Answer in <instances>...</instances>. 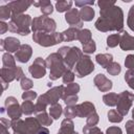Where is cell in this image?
I'll list each match as a JSON object with an SVG mask.
<instances>
[{
  "instance_id": "obj_1",
  "label": "cell",
  "mask_w": 134,
  "mask_h": 134,
  "mask_svg": "<svg viewBox=\"0 0 134 134\" xmlns=\"http://www.w3.org/2000/svg\"><path fill=\"white\" fill-rule=\"evenodd\" d=\"M99 18L95 22V28L99 31L106 32L111 30L122 31L124 27V13L119 6L115 4L107 8H102Z\"/></svg>"
},
{
  "instance_id": "obj_2",
  "label": "cell",
  "mask_w": 134,
  "mask_h": 134,
  "mask_svg": "<svg viewBox=\"0 0 134 134\" xmlns=\"http://www.w3.org/2000/svg\"><path fill=\"white\" fill-rule=\"evenodd\" d=\"M46 65L47 67L50 69V73H49V79L51 81L58 80L59 77L63 76L64 73L68 70V68L66 67L63 57L59 53V52H54L49 54L46 58Z\"/></svg>"
},
{
  "instance_id": "obj_3",
  "label": "cell",
  "mask_w": 134,
  "mask_h": 134,
  "mask_svg": "<svg viewBox=\"0 0 134 134\" xmlns=\"http://www.w3.org/2000/svg\"><path fill=\"white\" fill-rule=\"evenodd\" d=\"M31 18L29 15H17L12 16L10 21L8 22V30L17 32L21 36H27L30 31Z\"/></svg>"
},
{
  "instance_id": "obj_4",
  "label": "cell",
  "mask_w": 134,
  "mask_h": 134,
  "mask_svg": "<svg viewBox=\"0 0 134 134\" xmlns=\"http://www.w3.org/2000/svg\"><path fill=\"white\" fill-rule=\"evenodd\" d=\"M95 111V107L90 102L82 103L81 105H73L67 106L64 110V115L66 118H73V117H87L90 113Z\"/></svg>"
},
{
  "instance_id": "obj_5",
  "label": "cell",
  "mask_w": 134,
  "mask_h": 134,
  "mask_svg": "<svg viewBox=\"0 0 134 134\" xmlns=\"http://www.w3.org/2000/svg\"><path fill=\"white\" fill-rule=\"evenodd\" d=\"M57 23L53 19L47 17V16H40L37 18H34L31 22V29L34 32H47V34H53L55 32Z\"/></svg>"
},
{
  "instance_id": "obj_6",
  "label": "cell",
  "mask_w": 134,
  "mask_h": 134,
  "mask_svg": "<svg viewBox=\"0 0 134 134\" xmlns=\"http://www.w3.org/2000/svg\"><path fill=\"white\" fill-rule=\"evenodd\" d=\"M32 40L44 47L53 46L55 44H59L61 42H64V38L62 32H53V34H47V32H34Z\"/></svg>"
},
{
  "instance_id": "obj_7",
  "label": "cell",
  "mask_w": 134,
  "mask_h": 134,
  "mask_svg": "<svg viewBox=\"0 0 134 134\" xmlns=\"http://www.w3.org/2000/svg\"><path fill=\"white\" fill-rule=\"evenodd\" d=\"M94 70V64L89 55H83L74 66V73L77 77H83L90 74Z\"/></svg>"
},
{
  "instance_id": "obj_8",
  "label": "cell",
  "mask_w": 134,
  "mask_h": 134,
  "mask_svg": "<svg viewBox=\"0 0 134 134\" xmlns=\"http://www.w3.org/2000/svg\"><path fill=\"white\" fill-rule=\"evenodd\" d=\"M134 100V93L129 92V91H122L121 93L118 94V102L116 105V110L122 115H127L132 103Z\"/></svg>"
},
{
  "instance_id": "obj_9",
  "label": "cell",
  "mask_w": 134,
  "mask_h": 134,
  "mask_svg": "<svg viewBox=\"0 0 134 134\" xmlns=\"http://www.w3.org/2000/svg\"><path fill=\"white\" fill-rule=\"evenodd\" d=\"M5 109H6V113L8 115V117H10L13 120L14 119H19L22 115V109L19 106L18 100L14 97V96H9L5 99L4 103Z\"/></svg>"
},
{
  "instance_id": "obj_10",
  "label": "cell",
  "mask_w": 134,
  "mask_h": 134,
  "mask_svg": "<svg viewBox=\"0 0 134 134\" xmlns=\"http://www.w3.org/2000/svg\"><path fill=\"white\" fill-rule=\"evenodd\" d=\"M83 57V52L79 47H70V49L68 50V52L63 57L64 63L66 65V67L68 69H72L74 68V66L76 65V63L80 61V59Z\"/></svg>"
},
{
  "instance_id": "obj_11",
  "label": "cell",
  "mask_w": 134,
  "mask_h": 134,
  "mask_svg": "<svg viewBox=\"0 0 134 134\" xmlns=\"http://www.w3.org/2000/svg\"><path fill=\"white\" fill-rule=\"evenodd\" d=\"M46 68V61H44L42 58H37L34 63L28 67V71L35 79H41L45 75Z\"/></svg>"
},
{
  "instance_id": "obj_12",
  "label": "cell",
  "mask_w": 134,
  "mask_h": 134,
  "mask_svg": "<svg viewBox=\"0 0 134 134\" xmlns=\"http://www.w3.org/2000/svg\"><path fill=\"white\" fill-rule=\"evenodd\" d=\"M63 91H64V86L61 85V86H57V87H53L51 88L50 90H48L46 93L43 94V96L45 97V99L47 100L48 105H54V104H58V100L60 98H62V95H63Z\"/></svg>"
},
{
  "instance_id": "obj_13",
  "label": "cell",
  "mask_w": 134,
  "mask_h": 134,
  "mask_svg": "<svg viewBox=\"0 0 134 134\" xmlns=\"http://www.w3.org/2000/svg\"><path fill=\"white\" fill-rule=\"evenodd\" d=\"M65 20L70 25V27L82 28L83 26V20L80 16V12L77 10V8H71L70 10H68L65 15Z\"/></svg>"
},
{
  "instance_id": "obj_14",
  "label": "cell",
  "mask_w": 134,
  "mask_h": 134,
  "mask_svg": "<svg viewBox=\"0 0 134 134\" xmlns=\"http://www.w3.org/2000/svg\"><path fill=\"white\" fill-rule=\"evenodd\" d=\"M93 83L95 87L102 92H107L112 88V82L103 73L96 74L93 80Z\"/></svg>"
},
{
  "instance_id": "obj_15",
  "label": "cell",
  "mask_w": 134,
  "mask_h": 134,
  "mask_svg": "<svg viewBox=\"0 0 134 134\" xmlns=\"http://www.w3.org/2000/svg\"><path fill=\"white\" fill-rule=\"evenodd\" d=\"M20 41L14 37H8L4 40H1V48L2 50H6L7 52H17L20 48Z\"/></svg>"
},
{
  "instance_id": "obj_16",
  "label": "cell",
  "mask_w": 134,
  "mask_h": 134,
  "mask_svg": "<svg viewBox=\"0 0 134 134\" xmlns=\"http://www.w3.org/2000/svg\"><path fill=\"white\" fill-rule=\"evenodd\" d=\"M31 54H32V48L28 44H22L19 50L15 53V58L20 63H26L29 61Z\"/></svg>"
},
{
  "instance_id": "obj_17",
  "label": "cell",
  "mask_w": 134,
  "mask_h": 134,
  "mask_svg": "<svg viewBox=\"0 0 134 134\" xmlns=\"http://www.w3.org/2000/svg\"><path fill=\"white\" fill-rule=\"evenodd\" d=\"M7 5L12 9L13 16H17V15H22L23 12H25L30 5H32V2H30V1H12Z\"/></svg>"
},
{
  "instance_id": "obj_18",
  "label": "cell",
  "mask_w": 134,
  "mask_h": 134,
  "mask_svg": "<svg viewBox=\"0 0 134 134\" xmlns=\"http://www.w3.org/2000/svg\"><path fill=\"white\" fill-rule=\"evenodd\" d=\"M42 125L36 117H27L24 120L25 127V134H38Z\"/></svg>"
},
{
  "instance_id": "obj_19",
  "label": "cell",
  "mask_w": 134,
  "mask_h": 134,
  "mask_svg": "<svg viewBox=\"0 0 134 134\" xmlns=\"http://www.w3.org/2000/svg\"><path fill=\"white\" fill-rule=\"evenodd\" d=\"M119 46L122 50H134V37L130 36L127 31H121Z\"/></svg>"
},
{
  "instance_id": "obj_20",
  "label": "cell",
  "mask_w": 134,
  "mask_h": 134,
  "mask_svg": "<svg viewBox=\"0 0 134 134\" xmlns=\"http://www.w3.org/2000/svg\"><path fill=\"white\" fill-rule=\"evenodd\" d=\"M57 134H79V133L74 131L73 121L70 118H65L62 121L61 128H60V130Z\"/></svg>"
},
{
  "instance_id": "obj_21",
  "label": "cell",
  "mask_w": 134,
  "mask_h": 134,
  "mask_svg": "<svg viewBox=\"0 0 134 134\" xmlns=\"http://www.w3.org/2000/svg\"><path fill=\"white\" fill-rule=\"evenodd\" d=\"M80 91V85L76 83H71L68 84L66 87H64V91H63V95H62V99L64 100L66 97L68 96H72V95H77V92Z\"/></svg>"
},
{
  "instance_id": "obj_22",
  "label": "cell",
  "mask_w": 134,
  "mask_h": 134,
  "mask_svg": "<svg viewBox=\"0 0 134 134\" xmlns=\"http://www.w3.org/2000/svg\"><path fill=\"white\" fill-rule=\"evenodd\" d=\"M95 60L103 68H107L113 62V55L110 53H99L96 54Z\"/></svg>"
},
{
  "instance_id": "obj_23",
  "label": "cell",
  "mask_w": 134,
  "mask_h": 134,
  "mask_svg": "<svg viewBox=\"0 0 134 134\" xmlns=\"http://www.w3.org/2000/svg\"><path fill=\"white\" fill-rule=\"evenodd\" d=\"M1 80L5 81L6 83H10L12 81L16 80V68H1Z\"/></svg>"
},
{
  "instance_id": "obj_24",
  "label": "cell",
  "mask_w": 134,
  "mask_h": 134,
  "mask_svg": "<svg viewBox=\"0 0 134 134\" xmlns=\"http://www.w3.org/2000/svg\"><path fill=\"white\" fill-rule=\"evenodd\" d=\"M32 5L40 7L41 12L44 14V16H48L53 12V7L50 1H38V2H32Z\"/></svg>"
},
{
  "instance_id": "obj_25",
  "label": "cell",
  "mask_w": 134,
  "mask_h": 134,
  "mask_svg": "<svg viewBox=\"0 0 134 134\" xmlns=\"http://www.w3.org/2000/svg\"><path fill=\"white\" fill-rule=\"evenodd\" d=\"M79 31L80 29L76 27H69L68 29L64 30L62 32L64 41H73V40H77L79 37Z\"/></svg>"
},
{
  "instance_id": "obj_26",
  "label": "cell",
  "mask_w": 134,
  "mask_h": 134,
  "mask_svg": "<svg viewBox=\"0 0 134 134\" xmlns=\"http://www.w3.org/2000/svg\"><path fill=\"white\" fill-rule=\"evenodd\" d=\"M103 102H104L105 105H107L109 107L116 106L117 102H118V94L113 93V92H109V93H107L103 96Z\"/></svg>"
},
{
  "instance_id": "obj_27",
  "label": "cell",
  "mask_w": 134,
  "mask_h": 134,
  "mask_svg": "<svg viewBox=\"0 0 134 134\" xmlns=\"http://www.w3.org/2000/svg\"><path fill=\"white\" fill-rule=\"evenodd\" d=\"M80 16L84 21H91L94 17V9L91 6L82 7L80 10Z\"/></svg>"
},
{
  "instance_id": "obj_28",
  "label": "cell",
  "mask_w": 134,
  "mask_h": 134,
  "mask_svg": "<svg viewBox=\"0 0 134 134\" xmlns=\"http://www.w3.org/2000/svg\"><path fill=\"white\" fill-rule=\"evenodd\" d=\"M12 129L14 134H25V127L24 120L22 119H14L12 121Z\"/></svg>"
},
{
  "instance_id": "obj_29",
  "label": "cell",
  "mask_w": 134,
  "mask_h": 134,
  "mask_svg": "<svg viewBox=\"0 0 134 134\" xmlns=\"http://www.w3.org/2000/svg\"><path fill=\"white\" fill-rule=\"evenodd\" d=\"M73 2L70 1V0H61V1H58L55 2V8L59 13H64V12H68L71 9V6H72Z\"/></svg>"
},
{
  "instance_id": "obj_30",
  "label": "cell",
  "mask_w": 134,
  "mask_h": 134,
  "mask_svg": "<svg viewBox=\"0 0 134 134\" xmlns=\"http://www.w3.org/2000/svg\"><path fill=\"white\" fill-rule=\"evenodd\" d=\"M36 118L40 121V124H41L42 126H50V125L52 124V118L50 117L49 114L46 113V111L37 113V114H36Z\"/></svg>"
},
{
  "instance_id": "obj_31",
  "label": "cell",
  "mask_w": 134,
  "mask_h": 134,
  "mask_svg": "<svg viewBox=\"0 0 134 134\" xmlns=\"http://www.w3.org/2000/svg\"><path fill=\"white\" fill-rule=\"evenodd\" d=\"M21 109H22L23 114L30 115L36 111V105H34V103L31 100H24L21 105Z\"/></svg>"
},
{
  "instance_id": "obj_32",
  "label": "cell",
  "mask_w": 134,
  "mask_h": 134,
  "mask_svg": "<svg viewBox=\"0 0 134 134\" xmlns=\"http://www.w3.org/2000/svg\"><path fill=\"white\" fill-rule=\"evenodd\" d=\"M2 63H3V67H5V68H16L17 67L16 63H15V59L9 52H6L3 54Z\"/></svg>"
},
{
  "instance_id": "obj_33",
  "label": "cell",
  "mask_w": 134,
  "mask_h": 134,
  "mask_svg": "<svg viewBox=\"0 0 134 134\" xmlns=\"http://www.w3.org/2000/svg\"><path fill=\"white\" fill-rule=\"evenodd\" d=\"M63 113V108L60 104H54V105H51L50 108H49V115L52 119H58L61 114Z\"/></svg>"
},
{
  "instance_id": "obj_34",
  "label": "cell",
  "mask_w": 134,
  "mask_h": 134,
  "mask_svg": "<svg viewBox=\"0 0 134 134\" xmlns=\"http://www.w3.org/2000/svg\"><path fill=\"white\" fill-rule=\"evenodd\" d=\"M77 40L84 45L86 43H88L89 41L92 40L91 38V31L89 29H81L79 31V37H77Z\"/></svg>"
},
{
  "instance_id": "obj_35",
  "label": "cell",
  "mask_w": 134,
  "mask_h": 134,
  "mask_svg": "<svg viewBox=\"0 0 134 134\" xmlns=\"http://www.w3.org/2000/svg\"><path fill=\"white\" fill-rule=\"evenodd\" d=\"M122 115L117 111V110H114V109H111L109 110L108 112V119L109 121L111 122H120L122 120Z\"/></svg>"
},
{
  "instance_id": "obj_36",
  "label": "cell",
  "mask_w": 134,
  "mask_h": 134,
  "mask_svg": "<svg viewBox=\"0 0 134 134\" xmlns=\"http://www.w3.org/2000/svg\"><path fill=\"white\" fill-rule=\"evenodd\" d=\"M120 35L121 34H113L107 38V46L108 47H115L120 42Z\"/></svg>"
},
{
  "instance_id": "obj_37",
  "label": "cell",
  "mask_w": 134,
  "mask_h": 134,
  "mask_svg": "<svg viewBox=\"0 0 134 134\" xmlns=\"http://www.w3.org/2000/svg\"><path fill=\"white\" fill-rule=\"evenodd\" d=\"M98 115L96 113V111L90 113L88 116H87V120H86V126L88 127H95L98 122Z\"/></svg>"
},
{
  "instance_id": "obj_38",
  "label": "cell",
  "mask_w": 134,
  "mask_h": 134,
  "mask_svg": "<svg viewBox=\"0 0 134 134\" xmlns=\"http://www.w3.org/2000/svg\"><path fill=\"white\" fill-rule=\"evenodd\" d=\"M106 69H107L108 73L111 74V75H117V74L121 71V67H120V65H119L118 63H116V62H112Z\"/></svg>"
},
{
  "instance_id": "obj_39",
  "label": "cell",
  "mask_w": 134,
  "mask_h": 134,
  "mask_svg": "<svg viewBox=\"0 0 134 134\" xmlns=\"http://www.w3.org/2000/svg\"><path fill=\"white\" fill-rule=\"evenodd\" d=\"M13 14H12V9L9 8L8 5H5V6H1L0 7V18L2 21L4 20H7L8 18H12Z\"/></svg>"
},
{
  "instance_id": "obj_40",
  "label": "cell",
  "mask_w": 134,
  "mask_h": 134,
  "mask_svg": "<svg viewBox=\"0 0 134 134\" xmlns=\"http://www.w3.org/2000/svg\"><path fill=\"white\" fill-rule=\"evenodd\" d=\"M95 50H96V44H95V42L93 40H91L88 43H86V44L83 45V51L85 53H87V54L93 53Z\"/></svg>"
},
{
  "instance_id": "obj_41",
  "label": "cell",
  "mask_w": 134,
  "mask_h": 134,
  "mask_svg": "<svg viewBox=\"0 0 134 134\" xmlns=\"http://www.w3.org/2000/svg\"><path fill=\"white\" fill-rule=\"evenodd\" d=\"M74 76H75V73H74V72H72V71H71V69H68V70L64 73V75L62 76V77H63V83H64V84H66V85L73 83Z\"/></svg>"
},
{
  "instance_id": "obj_42",
  "label": "cell",
  "mask_w": 134,
  "mask_h": 134,
  "mask_svg": "<svg viewBox=\"0 0 134 134\" xmlns=\"http://www.w3.org/2000/svg\"><path fill=\"white\" fill-rule=\"evenodd\" d=\"M127 24L131 30L134 31V5L130 7L129 14H128V19H127Z\"/></svg>"
},
{
  "instance_id": "obj_43",
  "label": "cell",
  "mask_w": 134,
  "mask_h": 134,
  "mask_svg": "<svg viewBox=\"0 0 134 134\" xmlns=\"http://www.w3.org/2000/svg\"><path fill=\"white\" fill-rule=\"evenodd\" d=\"M83 133L84 134H104L97 127H88V126H85L83 128Z\"/></svg>"
},
{
  "instance_id": "obj_44",
  "label": "cell",
  "mask_w": 134,
  "mask_h": 134,
  "mask_svg": "<svg viewBox=\"0 0 134 134\" xmlns=\"http://www.w3.org/2000/svg\"><path fill=\"white\" fill-rule=\"evenodd\" d=\"M20 85H21V88H22L23 90H25V91H27L28 89H30V88L34 86L32 81L29 80V79H27V77H25V76L20 81Z\"/></svg>"
},
{
  "instance_id": "obj_45",
  "label": "cell",
  "mask_w": 134,
  "mask_h": 134,
  "mask_svg": "<svg viewBox=\"0 0 134 134\" xmlns=\"http://www.w3.org/2000/svg\"><path fill=\"white\" fill-rule=\"evenodd\" d=\"M37 96H38V94L36 91H25L22 94V98L24 100H31L32 102Z\"/></svg>"
},
{
  "instance_id": "obj_46",
  "label": "cell",
  "mask_w": 134,
  "mask_h": 134,
  "mask_svg": "<svg viewBox=\"0 0 134 134\" xmlns=\"http://www.w3.org/2000/svg\"><path fill=\"white\" fill-rule=\"evenodd\" d=\"M125 65L128 69L134 70V54H129L125 60Z\"/></svg>"
},
{
  "instance_id": "obj_47",
  "label": "cell",
  "mask_w": 134,
  "mask_h": 134,
  "mask_svg": "<svg viewBox=\"0 0 134 134\" xmlns=\"http://www.w3.org/2000/svg\"><path fill=\"white\" fill-rule=\"evenodd\" d=\"M77 99H79V96H77V95H72V96L66 97V98L64 99V102H65V104H66L67 106H73V105L76 104Z\"/></svg>"
},
{
  "instance_id": "obj_48",
  "label": "cell",
  "mask_w": 134,
  "mask_h": 134,
  "mask_svg": "<svg viewBox=\"0 0 134 134\" xmlns=\"http://www.w3.org/2000/svg\"><path fill=\"white\" fill-rule=\"evenodd\" d=\"M97 4H98V6H99V7H100V9H102V8H107V7H109V6L114 5V4H115V1L100 0V1H98V2H97Z\"/></svg>"
},
{
  "instance_id": "obj_49",
  "label": "cell",
  "mask_w": 134,
  "mask_h": 134,
  "mask_svg": "<svg viewBox=\"0 0 134 134\" xmlns=\"http://www.w3.org/2000/svg\"><path fill=\"white\" fill-rule=\"evenodd\" d=\"M106 134H122L119 127H109L106 130Z\"/></svg>"
},
{
  "instance_id": "obj_50",
  "label": "cell",
  "mask_w": 134,
  "mask_h": 134,
  "mask_svg": "<svg viewBox=\"0 0 134 134\" xmlns=\"http://www.w3.org/2000/svg\"><path fill=\"white\" fill-rule=\"evenodd\" d=\"M127 134H134V120H128L126 122Z\"/></svg>"
},
{
  "instance_id": "obj_51",
  "label": "cell",
  "mask_w": 134,
  "mask_h": 134,
  "mask_svg": "<svg viewBox=\"0 0 134 134\" xmlns=\"http://www.w3.org/2000/svg\"><path fill=\"white\" fill-rule=\"evenodd\" d=\"M24 77V73H23V70L21 69V67H19V66H17L16 67V80L17 81H21L22 79Z\"/></svg>"
},
{
  "instance_id": "obj_52",
  "label": "cell",
  "mask_w": 134,
  "mask_h": 134,
  "mask_svg": "<svg viewBox=\"0 0 134 134\" xmlns=\"http://www.w3.org/2000/svg\"><path fill=\"white\" fill-rule=\"evenodd\" d=\"M93 4H94L93 1H75V5L81 7H85L87 5H93Z\"/></svg>"
},
{
  "instance_id": "obj_53",
  "label": "cell",
  "mask_w": 134,
  "mask_h": 134,
  "mask_svg": "<svg viewBox=\"0 0 134 134\" xmlns=\"http://www.w3.org/2000/svg\"><path fill=\"white\" fill-rule=\"evenodd\" d=\"M1 125H3L4 127H6L8 129L9 127H12V121L6 119V118H4V117H1Z\"/></svg>"
},
{
  "instance_id": "obj_54",
  "label": "cell",
  "mask_w": 134,
  "mask_h": 134,
  "mask_svg": "<svg viewBox=\"0 0 134 134\" xmlns=\"http://www.w3.org/2000/svg\"><path fill=\"white\" fill-rule=\"evenodd\" d=\"M133 76H134V70L128 69V71L125 73V81L127 82L129 79H131V77H133Z\"/></svg>"
},
{
  "instance_id": "obj_55",
  "label": "cell",
  "mask_w": 134,
  "mask_h": 134,
  "mask_svg": "<svg viewBox=\"0 0 134 134\" xmlns=\"http://www.w3.org/2000/svg\"><path fill=\"white\" fill-rule=\"evenodd\" d=\"M0 27H1V29H0V32H1V34H4L6 30H8V24L4 23L3 21H1V23H0Z\"/></svg>"
},
{
  "instance_id": "obj_56",
  "label": "cell",
  "mask_w": 134,
  "mask_h": 134,
  "mask_svg": "<svg viewBox=\"0 0 134 134\" xmlns=\"http://www.w3.org/2000/svg\"><path fill=\"white\" fill-rule=\"evenodd\" d=\"M0 134H9L8 133V129L6 127H4L3 125L0 126Z\"/></svg>"
},
{
  "instance_id": "obj_57",
  "label": "cell",
  "mask_w": 134,
  "mask_h": 134,
  "mask_svg": "<svg viewBox=\"0 0 134 134\" xmlns=\"http://www.w3.org/2000/svg\"><path fill=\"white\" fill-rule=\"evenodd\" d=\"M38 134H49V130L46 127H42L40 129V131L38 132Z\"/></svg>"
},
{
  "instance_id": "obj_58",
  "label": "cell",
  "mask_w": 134,
  "mask_h": 134,
  "mask_svg": "<svg viewBox=\"0 0 134 134\" xmlns=\"http://www.w3.org/2000/svg\"><path fill=\"white\" fill-rule=\"evenodd\" d=\"M127 83H128L129 87H130V88H132V89L134 90V76H133V77H131V79H129V80L127 81Z\"/></svg>"
},
{
  "instance_id": "obj_59",
  "label": "cell",
  "mask_w": 134,
  "mask_h": 134,
  "mask_svg": "<svg viewBox=\"0 0 134 134\" xmlns=\"http://www.w3.org/2000/svg\"><path fill=\"white\" fill-rule=\"evenodd\" d=\"M132 118H133V120H134V109L132 110Z\"/></svg>"
}]
</instances>
